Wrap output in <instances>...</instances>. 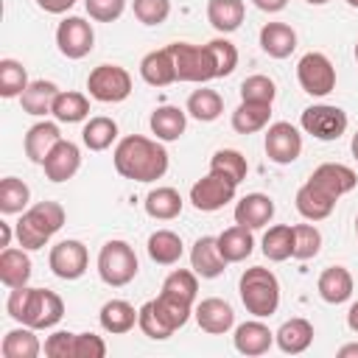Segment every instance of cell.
<instances>
[{"label":"cell","instance_id":"cell-30","mask_svg":"<svg viewBox=\"0 0 358 358\" xmlns=\"http://www.w3.org/2000/svg\"><path fill=\"white\" fill-rule=\"evenodd\" d=\"M59 92H62V90H59L53 81H45V78H39V81H31V84L25 87V92L20 95L22 112H25V115H34V117L50 115V109H53V101H56V95H59Z\"/></svg>","mask_w":358,"mask_h":358},{"label":"cell","instance_id":"cell-54","mask_svg":"<svg viewBox=\"0 0 358 358\" xmlns=\"http://www.w3.org/2000/svg\"><path fill=\"white\" fill-rule=\"evenodd\" d=\"M260 11H266V14H277V11H282L285 6H288V0H252Z\"/></svg>","mask_w":358,"mask_h":358},{"label":"cell","instance_id":"cell-12","mask_svg":"<svg viewBox=\"0 0 358 358\" xmlns=\"http://www.w3.org/2000/svg\"><path fill=\"white\" fill-rule=\"evenodd\" d=\"M59 53L67 59H84L95 45V31L84 17H64L56 28Z\"/></svg>","mask_w":358,"mask_h":358},{"label":"cell","instance_id":"cell-61","mask_svg":"<svg viewBox=\"0 0 358 358\" xmlns=\"http://www.w3.org/2000/svg\"><path fill=\"white\" fill-rule=\"evenodd\" d=\"M355 238H358V215H355Z\"/></svg>","mask_w":358,"mask_h":358},{"label":"cell","instance_id":"cell-24","mask_svg":"<svg viewBox=\"0 0 358 358\" xmlns=\"http://www.w3.org/2000/svg\"><path fill=\"white\" fill-rule=\"evenodd\" d=\"M260 48L271 59H288L296 50V31L285 22H266L260 28Z\"/></svg>","mask_w":358,"mask_h":358},{"label":"cell","instance_id":"cell-36","mask_svg":"<svg viewBox=\"0 0 358 358\" xmlns=\"http://www.w3.org/2000/svg\"><path fill=\"white\" fill-rule=\"evenodd\" d=\"M185 112H187L190 117H196L199 123H213V120H218L221 112H224V98H221L215 90H207V87L193 90L190 98H187Z\"/></svg>","mask_w":358,"mask_h":358},{"label":"cell","instance_id":"cell-32","mask_svg":"<svg viewBox=\"0 0 358 358\" xmlns=\"http://www.w3.org/2000/svg\"><path fill=\"white\" fill-rule=\"evenodd\" d=\"M218 249H221V255L227 257V263H241V260H246V257L255 252L252 229H246V227H241V224L224 229V232L218 235Z\"/></svg>","mask_w":358,"mask_h":358},{"label":"cell","instance_id":"cell-47","mask_svg":"<svg viewBox=\"0 0 358 358\" xmlns=\"http://www.w3.org/2000/svg\"><path fill=\"white\" fill-rule=\"evenodd\" d=\"M162 291H171L187 302H196V294H199V274L196 271H187V268H173L165 282H162Z\"/></svg>","mask_w":358,"mask_h":358},{"label":"cell","instance_id":"cell-19","mask_svg":"<svg viewBox=\"0 0 358 358\" xmlns=\"http://www.w3.org/2000/svg\"><path fill=\"white\" fill-rule=\"evenodd\" d=\"M336 201H338V199H333L327 190H322V187H319L316 182H310V179L296 190V199H294L299 215L308 218V221H324V218L333 213Z\"/></svg>","mask_w":358,"mask_h":358},{"label":"cell","instance_id":"cell-62","mask_svg":"<svg viewBox=\"0 0 358 358\" xmlns=\"http://www.w3.org/2000/svg\"><path fill=\"white\" fill-rule=\"evenodd\" d=\"M355 62H358V42H355Z\"/></svg>","mask_w":358,"mask_h":358},{"label":"cell","instance_id":"cell-34","mask_svg":"<svg viewBox=\"0 0 358 358\" xmlns=\"http://www.w3.org/2000/svg\"><path fill=\"white\" fill-rule=\"evenodd\" d=\"M268 117H271V103L241 101L232 112V129L238 134H255V131L268 126Z\"/></svg>","mask_w":358,"mask_h":358},{"label":"cell","instance_id":"cell-10","mask_svg":"<svg viewBox=\"0 0 358 358\" xmlns=\"http://www.w3.org/2000/svg\"><path fill=\"white\" fill-rule=\"evenodd\" d=\"M48 266L59 280H78V277H84V271L90 266V252L81 241L67 238V241H59L50 249Z\"/></svg>","mask_w":358,"mask_h":358},{"label":"cell","instance_id":"cell-49","mask_svg":"<svg viewBox=\"0 0 358 358\" xmlns=\"http://www.w3.org/2000/svg\"><path fill=\"white\" fill-rule=\"evenodd\" d=\"M131 11L143 25H162L171 14V0H131Z\"/></svg>","mask_w":358,"mask_h":358},{"label":"cell","instance_id":"cell-50","mask_svg":"<svg viewBox=\"0 0 358 358\" xmlns=\"http://www.w3.org/2000/svg\"><path fill=\"white\" fill-rule=\"evenodd\" d=\"M84 8L95 22H115L126 11V0H84Z\"/></svg>","mask_w":358,"mask_h":358},{"label":"cell","instance_id":"cell-55","mask_svg":"<svg viewBox=\"0 0 358 358\" xmlns=\"http://www.w3.org/2000/svg\"><path fill=\"white\" fill-rule=\"evenodd\" d=\"M347 327L352 330V333H358V299L350 305V310H347Z\"/></svg>","mask_w":358,"mask_h":358},{"label":"cell","instance_id":"cell-51","mask_svg":"<svg viewBox=\"0 0 358 358\" xmlns=\"http://www.w3.org/2000/svg\"><path fill=\"white\" fill-rule=\"evenodd\" d=\"M73 344H76V333L56 330L45 338V355L48 358H73Z\"/></svg>","mask_w":358,"mask_h":358},{"label":"cell","instance_id":"cell-42","mask_svg":"<svg viewBox=\"0 0 358 358\" xmlns=\"http://www.w3.org/2000/svg\"><path fill=\"white\" fill-rule=\"evenodd\" d=\"M28 201H31V190H28V185L22 179L6 176L0 182V213H6V215L25 213L28 210Z\"/></svg>","mask_w":358,"mask_h":358},{"label":"cell","instance_id":"cell-48","mask_svg":"<svg viewBox=\"0 0 358 358\" xmlns=\"http://www.w3.org/2000/svg\"><path fill=\"white\" fill-rule=\"evenodd\" d=\"M137 327L143 330V336H148V338H154V341H165V338L173 336V330H171V327L159 319V313L154 310V302H145V305L140 308Z\"/></svg>","mask_w":358,"mask_h":358},{"label":"cell","instance_id":"cell-23","mask_svg":"<svg viewBox=\"0 0 358 358\" xmlns=\"http://www.w3.org/2000/svg\"><path fill=\"white\" fill-rule=\"evenodd\" d=\"M316 291L327 305H341L352 296V274L344 266H330L319 274Z\"/></svg>","mask_w":358,"mask_h":358},{"label":"cell","instance_id":"cell-17","mask_svg":"<svg viewBox=\"0 0 358 358\" xmlns=\"http://www.w3.org/2000/svg\"><path fill=\"white\" fill-rule=\"evenodd\" d=\"M232 344L241 355H263L271 350L274 344V333L268 330V324H263L257 316L238 324L235 327V336H232Z\"/></svg>","mask_w":358,"mask_h":358},{"label":"cell","instance_id":"cell-35","mask_svg":"<svg viewBox=\"0 0 358 358\" xmlns=\"http://www.w3.org/2000/svg\"><path fill=\"white\" fill-rule=\"evenodd\" d=\"M154 302V310L159 313V319L176 333L179 327H185L187 324V319H190V313H193V302H187V299H182V296H176V294H171V291H159V296L157 299H151Z\"/></svg>","mask_w":358,"mask_h":358},{"label":"cell","instance_id":"cell-20","mask_svg":"<svg viewBox=\"0 0 358 358\" xmlns=\"http://www.w3.org/2000/svg\"><path fill=\"white\" fill-rule=\"evenodd\" d=\"M274 218V201L266 193H246L235 204V224L246 229H263Z\"/></svg>","mask_w":358,"mask_h":358},{"label":"cell","instance_id":"cell-1","mask_svg":"<svg viewBox=\"0 0 358 358\" xmlns=\"http://www.w3.org/2000/svg\"><path fill=\"white\" fill-rule=\"evenodd\" d=\"M115 171L131 182H157L168 171V151L162 140H151L143 134H129L115 145L112 154Z\"/></svg>","mask_w":358,"mask_h":358},{"label":"cell","instance_id":"cell-7","mask_svg":"<svg viewBox=\"0 0 358 358\" xmlns=\"http://www.w3.org/2000/svg\"><path fill=\"white\" fill-rule=\"evenodd\" d=\"M87 90L101 103H120L131 95V76L120 64H98L87 76Z\"/></svg>","mask_w":358,"mask_h":358},{"label":"cell","instance_id":"cell-22","mask_svg":"<svg viewBox=\"0 0 358 358\" xmlns=\"http://www.w3.org/2000/svg\"><path fill=\"white\" fill-rule=\"evenodd\" d=\"M64 140L62 131H59V123H50V120H42V123H34L25 134V157L36 165H42L48 159V154L56 148V143Z\"/></svg>","mask_w":358,"mask_h":358},{"label":"cell","instance_id":"cell-38","mask_svg":"<svg viewBox=\"0 0 358 358\" xmlns=\"http://www.w3.org/2000/svg\"><path fill=\"white\" fill-rule=\"evenodd\" d=\"M143 204H145V213L151 218H157V221H171V218H176L182 213V196L173 187H154V190H148Z\"/></svg>","mask_w":358,"mask_h":358},{"label":"cell","instance_id":"cell-4","mask_svg":"<svg viewBox=\"0 0 358 358\" xmlns=\"http://www.w3.org/2000/svg\"><path fill=\"white\" fill-rule=\"evenodd\" d=\"M238 291H241L243 308L257 319H266V316L277 313V308H280V282H277L274 271H268L263 266L246 268L238 280Z\"/></svg>","mask_w":358,"mask_h":358},{"label":"cell","instance_id":"cell-56","mask_svg":"<svg viewBox=\"0 0 358 358\" xmlns=\"http://www.w3.org/2000/svg\"><path fill=\"white\" fill-rule=\"evenodd\" d=\"M338 358H358V341L344 344V347L338 350Z\"/></svg>","mask_w":358,"mask_h":358},{"label":"cell","instance_id":"cell-29","mask_svg":"<svg viewBox=\"0 0 358 358\" xmlns=\"http://www.w3.org/2000/svg\"><path fill=\"white\" fill-rule=\"evenodd\" d=\"M246 17L243 0H207V20L218 34H232Z\"/></svg>","mask_w":358,"mask_h":358},{"label":"cell","instance_id":"cell-9","mask_svg":"<svg viewBox=\"0 0 358 358\" xmlns=\"http://www.w3.org/2000/svg\"><path fill=\"white\" fill-rule=\"evenodd\" d=\"M347 112L341 106H333V103H313L302 112L299 117V126L305 134L316 137V140H338L344 131H347Z\"/></svg>","mask_w":358,"mask_h":358},{"label":"cell","instance_id":"cell-18","mask_svg":"<svg viewBox=\"0 0 358 358\" xmlns=\"http://www.w3.org/2000/svg\"><path fill=\"white\" fill-rule=\"evenodd\" d=\"M310 182H316L322 190H327L333 199H341L344 193H350L355 185H358V176L350 165H341V162H322L313 173H310Z\"/></svg>","mask_w":358,"mask_h":358},{"label":"cell","instance_id":"cell-8","mask_svg":"<svg viewBox=\"0 0 358 358\" xmlns=\"http://www.w3.org/2000/svg\"><path fill=\"white\" fill-rule=\"evenodd\" d=\"M296 81H299V87H302L308 95L324 98L327 92L336 90V67H333V62H330L324 53L310 50V53H305V56L299 59V64H296Z\"/></svg>","mask_w":358,"mask_h":358},{"label":"cell","instance_id":"cell-28","mask_svg":"<svg viewBox=\"0 0 358 358\" xmlns=\"http://www.w3.org/2000/svg\"><path fill=\"white\" fill-rule=\"evenodd\" d=\"M151 131L157 134V140L162 143H173L185 134V126H187V112H182L179 106H157L151 112V120H148Z\"/></svg>","mask_w":358,"mask_h":358},{"label":"cell","instance_id":"cell-59","mask_svg":"<svg viewBox=\"0 0 358 358\" xmlns=\"http://www.w3.org/2000/svg\"><path fill=\"white\" fill-rule=\"evenodd\" d=\"M305 3H310V6H324V3H330V0H305Z\"/></svg>","mask_w":358,"mask_h":358},{"label":"cell","instance_id":"cell-53","mask_svg":"<svg viewBox=\"0 0 358 358\" xmlns=\"http://www.w3.org/2000/svg\"><path fill=\"white\" fill-rule=\"evenodd\" d=\"M36 6L42 11H48V14H64V11H70L76 6V0H36Z\"/></svg>","mask_w":358,"mask_h":358},{"label":"cell","instance_id":"cell-44","mask_svg":"<svg viewBox=\"0 0 358 358\" xmlns=\"http://www.w3.org/2000/svg\"><path fill=\"white\" fill-rule=\"evenodd\" d=\"M207 50H210L213 64H215V78H224V76H229L238 67V48L229 39H224V36L210 39L207 42Z\"/></svg>","mask_w":358,"mask_h":358},{"label":"cell","instance_id":"cell-41","mask_svg":"<svg viewBox=\"0 0 358 358\" xmlns=\"http://www.w3.org/2000/svg\"><path fill=\"white\" fill-rule=\"evenodd\" d=\"M81 140L90 151H106L115 140H117V123L106 115H98V117H90L84 131H81Z\"/></svg>","mask_w":358,"mask_h":358},{"label":"cell","instance_id":"cell-21","mask_svg":"<svg viewBox=\"0 0 358 358\" xmlns=\"http://www.w3.org/2000/svg\"><path fill=\"white\" fill-rule=\"evenodd\" d=\"M140 76L145 84L151 87H168L176 81V64H173V53L171 48H159L143 56L140 62Z\"/></svg>","mask_w":358,"mask_h":358},{"label":"cell","instance_id":"cell-27","mask_svg":"<svg viewBox=\"0 0 358 358\" xmlns=\"http://www.w3.org/2000/svg\"><path fill=\"white\" fill-rule=\"evenodd\" d=\"M137 316H140V310H134V305H129L126 299H109V302H103L98 322L106 333L123 336L137 324Z\"/></svg>","mask_w":358,"mask_h":358},{"label":"cell","instance_id":"cell-45","mask_svg":"<svg viewBox=\"0 0 358 358\" xmlns=\"http://www.w3.org/2000/svg\"><path fill=\"white\" fill-rule=\"evenodd\" d=\"M322 249V232L313 224H296L294 227V255L296 260H310Z\"/></svg>","mask_w":358,"mask_h":358},{"label":"cell","instance_id":"cell-31","mask_svg":"<svg viewBox=\"0 0 358 358\" xmlns=\"http://www.w3.org/2000/svg\"><path fill=\"white\" fill-rule=\"evenodd\" d=\"M45 347L39 344L34 327L22 324V327H14L3 336V344H0V352L3 358H36Z\"/></svg>","mask_w":358,"mask_h":358},{"label":"cell","instance_id":"cell-58","mask_svg":"<svg viewBox=\"0 0 358 358\" xmlns=\"http://www.w3.org/2000/svg\"><path fill=\"white\" fill-rule=\"evenodd\" d=\"M350 148H352V157H355V162H358V131L352 134V143H350Z\"/></svg>","mask_w":358,"mask_h":358},{"label":"cell","instance_id":"cell-26","mask_svg":"<svg viewBox=\"0 0 358 358\" xmlns=\"http://www.w3.org/2000/svg\"><path fill=\"white\" fill-rule=\"evenodd\" d=\"M274 341H277V347H280L285 355H299V352H305V350L310 347V341H313V324H310L308 319H302V316L288 319V322H282V327L274 333Z\"/></svg>","mask_w":358,"mask_h":358},{"label":"cell","instance_id":"cell-6","mask_svg":"<svg viewBox=\"0 0 358 358\" xmlns=\"http://www.w3.org/2000/svg\"><path fill=\"white\" fill-rule=\"evenodd\" d=\"M173 53L176 64V81H190V84H204L215 78V64L207 50V45H193V42H171L168 45Z\"/></svg>","mask_w":358,"mask_h":358},{"label":"cell","instance_id":"cell-60","mask_svg":"<svg viewBox=\"0 0 358 358\" xmlns=\"http://www.w3.org/2000/svg\"><path fill=\"white\" fill-rule=\"evenodd\" d=\"M347 3H350V6H352V8H358V0H347Z\"/></svg>","mask_w":358,"mask_h":358},{"label":"cell","instance_id":"cell-43","mask_svg":"<svg viewBox=\"0 0 358 358\" xmlns=\"http://www.w3.org/2000/svg\"><path fill=\"white\" fill-rule=\"evenodd\" d=\"M28 73L17 59H0V95L3 98H20L28 87Z\"/></svg>","mask_w":358,"mask_h":358},{"label":"cell","instance_id":"cell-33","mask_svg":"<svg viewBox=\"0 0 358 358\" xmlns=\"http://www.w3.org/2000/svg\"><path fill=\"white\" fill-rule=\"evenodd\" d=\"M145 249H148V257H151L154 263H159V266H173V263H179V257H182V252H185L182 238H179L176 232H171V229H157V232H151Z\"/></svg>","mask_w":358,"mask_h":358},{"label":"cell","instance_id":"cell-39","mask_svg":"<svg viewBox=\"0 0 358 358\" xmlns=\"http://www.w3.org/2000/svg\"><path fill=\"white\" fill-rule=\"evenodd\" d=\"M260 249H263V255H266L268 260H274V263L288 260V257L294 255V227H288V224H274V227H268L266 235H263Z\"/></svg>","mask_w":358,"mask_h":358},{"label":"cell","instance_id":"cell-5","mask_svg":"<svg viewBox=\"0 0 358 358\" xmlns=\"http://www.w3.org/2000/svg\"><path fill=\"white\" fill-rule=\"evenodd\" d=\"M140 271V263H137V255L131 249V243L126 241H106L98 252V277L112 285V288H123L129 285Z\"/></svg>","mask_w":358,"mask_h":358},{"label":"cell","instance_id":"cell-14","mask_svg":"<svg viewBox=\"0 0 358 358\" xmlns=\"http://www.w3.org/2000/svg\"><path fill=\"white\" fill-rule=\"evenodd\" d=\"M193 316H196L199 327H201L204 333H210V336H224V333H229L232 324H235V310H232V305L224 302V299H218V296L201 299V302L193 308Z\"/></svg>","mask_w":358,"mask_h":358},{"label":"cell","instance_id":"cell-25","mask_svg":"<svg viewBox=\"0 0 358 358\" xmlns=\"http://www.w3.org/2000/svg\"><path fill=\"white\" fill-rule=\"evenodd\" d=\"M28 280H31V257H28V249L6 246L0 252V282L6 288H20V285H28Z\"/></svg>","mask_w":358,"mask_h":358},{"label":"cell","instance_id":"cell-3","mask_svg":"<svg viewBox=\"0 0 358 358\" xmlns=\"http://www.w3.org/2000/svg\"><path fill=\"white\" fill-rule=\"evenodd\" d=\"M64 218L67 215H64V207L59 201H36L14 224V235H17L22 249L36 252L64 227Z\"/></svg>","mask_w":358,"mask_h":358},{"label":"cell","instance_id":"cell-52","mask_svg":"<svg viewBox=\"0 0 358 358\" xmlns=\"http://www.w3.org/2000/svg\"><path fill=\"white\" fill-rule=\"evenodd\" d=\"M106 355V344L101 336L95 333H76V344H73V358H103Z\"/></svg>","mask_w":358,"mask_h":358},{"label":"cell","instance_id":"cell-13","mask_svg":"<svg viewBox=\"0 0 358 358\" xmlns=\"http://www.w3.org/2000/svg\"><path fill=\"white\" fill-rule=\"evenodd\" d=\"M302 154V134L288 120H277L266 131V157L277 165H291Z\"/></svg>","mask_w":358,"mask_h":358},{"label":"cell","instance_id":"cell-16","mask_svg":"<svg viewBox=\"0 0 358 358\" xmlns=\"http://www.w3.org/2000/svg\"><path fill=\"white\" fill-rule=\"evenodd\" d=\"M42 168H45V176L50 182H67V179H73L78 173V168H81V151H78V145L70 143V140H59L56 148L42 162Z\"/></svg>","mask_w":358,"mask_h":358},{"label":"cell","instance_id":"cell-57","mask_svg":"<svg viewBox=\"0 0 358 358\" xmlns=\"http://www.w3.org/2000/svg\"><path fill=\"white\" fill-rule=\"evenodd\" d=\"M0 232H3V243H0V246L6 249V246L11 243V224H6V221H0Z\"/></svg>","mask_w":358,"mask_h":358},{"label":"cell","instance_id":"cell-46","mask_svg":"<svg viewBox=\"0 0 358 358\" xmlns=\"http://www.w3.org/2000/svg\"><path fill=\"white\" fill-rule=\"evenodd\" d=\"M277 98V87L268 76H249L241 84V101H252V103H274Z\"/></svg>","mask_w":358,"mask_h":358},{"label":"cell","instance_id":"cell-40","mask_svg":"<svg viewBox=\"0 0 358 358\" xmlns=\"http://www.w3.org/2000/svg\"><path fill=\"white\" fill-rule=\"evenodd\" d=\"M210 171L224 176V179H229V182H235V185H241L246 179V173H249V162L235 148H218L213 154V159H210Z\"/></svg>","mask_w":358,"mask_h":358},{"label":"cell","instance_id":"cell-15","mask_svg":"<svg viewBox=\"0 0 358 358\" xmlns=\"http://www.w3.org/2000/svg\"><path fill=\"white\" fill-rule=\"evenodd\" d=\"M190 268L201 277V280H215L224 274L227 268V257L218 249V238L213 235H201L193 249H190Z\"/></svg>","mask_w":358,"mask_h":358},{"label":"cell","instance_id":"cell-11","mask_svg":"<svg viewBox=\"0 0 358 358\" xmlns=\"http://www.w3.org/2000/svg\"><path fill=\"white\" fill-rule=\"evenodd\" d=\"M235 187H238L235 182H229V179H224V176H218V173L210 171L207 176H201L199 182H193L190 201L201 213H215V210L227 207L235 199Z\"/></svg>","mask_w":358,"mask_h":358},{"label":"cell","instance_id":"cell-37","mask_svg":"<svg viewBox=\"0 0 358 358\" xmlns=\"http://www.w3.org/2000/svg\"><path fill=\"white\" fill-rule=\"evenodd\" d=\"M50 115L56 117V123H81L90 115V98L84 92L64 90V92L56 95Z\"/></svg>","mask_w":358,"mask_h":358},{"label":"cell","instance_id":"cell-2","mask_svg":"<svg viewBox=\"0 0 358 358\" xmlns=\"http://www.w3.org/2000/svg\"><path fill=\"white\" fill-rule=\"evenodd\" d=\"M6 310L20 324H28L34 330H48L62 322L64 302L56 291L20 285V288H11V294L6 299Z\"/></svg>","mask_w":358,"mask_h":358}]
</instances>
